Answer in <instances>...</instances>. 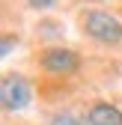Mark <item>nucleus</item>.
<instances>
[{
  "instance_id": "obj_7",
  "label": "nucleus",
  "mask_w": 122,
  "mask_h": 125,
  "mask_svg": "<svg viewBox=\"0 0 122 125\" xmlns=\"http://www.w3.org/2000/svg\"><path fill=\"white\" fill-rule=\"evenodd\" d=\"M12 45H15V39H12V36H6V39H3V54H9Z\"/></svg>"
},
{
  "instance_id": "obj_1",
  "label": "nucleus",
  "mask_w": 122,
  "mask_h": 125,
  "mask_svg": "<svg viewBox=\"0 0 122 125\" xmlns=\"http://www.w3.org/2000/svg\"><path fill=\"white\" fill-rule=\"evenodd\" d=\"M83 30L98 42H119L122 39V24L107 12H89L83 18Z\"/></svg>"
},
{
  "instance_id": "obj_5",
  "label": "nucleus",
  "mask_w": 122,
  "mask_h": 125,
  "mask_svg": "<svg viewBox=\"0 0 122 125\" xmlns=\"http://www.w3.org/2000/svg\"><path fill=\"white\" fill-rule=\"evenodd\" d=\"M51 125H89V122H83L81 116H74V113H57L51 119Z\"/></svg>"
},
{
  "instance_id": "obj_2",
  "label": "nucleus",
  "mask_w": 122,
  "mask_h": 125,
  "mask_svg": "<svg viewBox=\"0 0 122 125\" xmlns=\"http://www.w3.org/2000/svg\"><path fill=\"white\" fill-rule=\"evenodd\" d=\"M0 98H3L6 110H24L30 104V83L21 74H6L0 83Z\"/></svg>"
},
{
  "instance_id": "obj_4",
  "label": "nucleus",
  "mask_w": 122,
  "mask_h": 125,
  "mask_svg": "<svg viewBox=\"0 0 122 125\" xmlns=\"http://www.w3.org/2000/svg\"><path fill=\"white\" fill-rule=\"evenodd\" d=\"M86 122L89 125H122V110L107 104V101H98V104H92Z\"/></svg>"
},
{
  "instance_id": "obj_3",
  "label": "nucleus",
  "mask_w": 122,
  "mask_h": 125,
  "mask_svg": "<svg viewBox=\"0 0 122 125\" xmlns=\"http://www.w3.org/2000/svg\"><path fill=\"white\" fill-rule=\"evenodd\" d=\"M81 60L74 51H66V48H51L42 54V69L45 72H54V74H69V72H78Z\"/></svg>"
},
{
  "instance_id": "obj_6",
  "label": "nucleus",
  "mask_w": 122,
  "mask_h": 125,
  "mask_svg": "<svg viewBox=\"0 0 122 125\" xmlns=\"http://www.w3.org/2000/svg\"><path fill=\"white\" fill-rule=\"evenodd\" d=\"M30 3H33L36 9H45V6H51V3H54V0H30Z\"/></svg>"
}]
</instances>
